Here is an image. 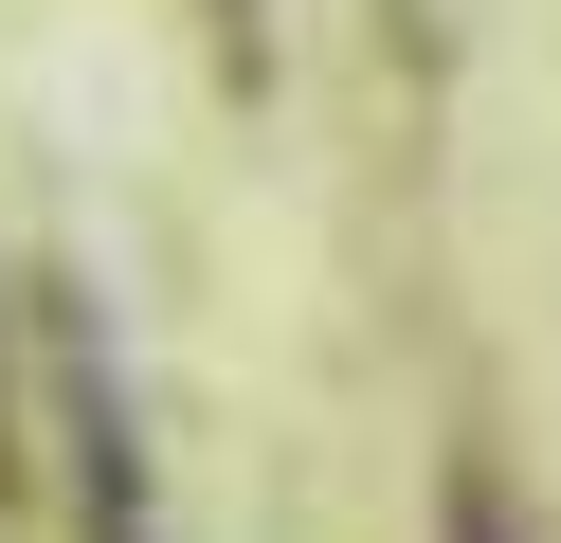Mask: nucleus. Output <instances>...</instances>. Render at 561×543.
<instances>
[{"mask_svg": "<svg viewBox=\"0 0 561 543\" xmlns=\"http://www.w3.org/2000/svg\"><path fill=\"white\" fill-rule=\"evenodd\" d=\"M453 543H525V525H507V507H489V489H453Z\"/></svg>", "mask_w": 561, "mask_h": 543, "instance_id": "obj_2", "label": "nucleus"}, {"mask_svg": "<svg viewBox=\"0 0 561 543\" xmlns=\"http://www.w3.org/2000/svg\"><path fill=\"white\" fill-rule=\"evenodd\" d=\"M37 344H55V434H73V507H91V543H146V434H127L110 326H91L73 290H37Z\"/></svg>", "mask_w": 561, "mask_h": 543, "instance_id": "obj_1", "label": "nucleus"}, {"mask_svg": "<svg viewBox=\"0 0 561 543\" xmlns=\"http://www.w3.org/2000/svg\"><path fill=\"white\" fill-rule=\"evenodd\" d=\"M0 507H19V434H0Z\"/></svg>", "mask_w": 561, "mask_h": 543, "instance_id": "obj_3", "label": "nucleus"}]
</instances>
